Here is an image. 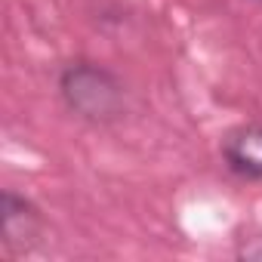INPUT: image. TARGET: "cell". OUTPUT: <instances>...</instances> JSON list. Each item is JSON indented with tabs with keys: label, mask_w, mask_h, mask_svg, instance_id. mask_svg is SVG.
Masks as SVG:
<instances>
[{
	"label": "cell",
	"mask_w": 262,
	"mask_h": 262,
	"mask_svg": "<svg viewBox=\"0 0 262 262\" xmlns=\"http://www.w3.org/2000/svg\"><path fill=\"white\" fill-rule=\"evenodd\" d=\"M244 256L247 259H262V237H256V244L244 247Z\"/></svg>",
	"instance_id": "277c9868"
},
{
	"label": "cell",
	"mask_w": 262,
	"mask_h": 262,
	"mask_svg": "<svg viewBox=\"0 0 262 262\" xmlns=\"http://www.w3.org/2000/svg\"><path fill=\"white\" fill-rule=\"evenodd\" d=\"M62 96L65 102L71 105V111L90 117V120H108L120 111V83L90 65V62H80V65H71L65 74H62Z\"/></svg>",
	"instance_id": "6da1fadb"
},
{
	"label": "cell",
	"mask_w": 262,
	"mask_h": 262,
	"mask_svg": "<svg viewBox=\"0 0 262 262\" xmlns=\"http://www.w3.org/2000/svg\"><path fill=\"white\" fill-rule=\"evenodd\" d=\"M0 222H4V237H7L10 244H19V241L34 237L37 228H40L37 210H34L25 198H19V194H13V191H4V210H0Z\"/></svg>",
	"instance_id": "3957f363"
},
{
	"label": "cell",
	"mask_w": 262,
	"mask_h": 262,
	"mask_svg": "<svg viewBox=\"0 0 262 262\" xmlns=\"http://www.w3.org/2000/svg\"><path fill=\"white\" fill-rule=\"evenodd\" d=\"M225 167L241 179H262V126H241L222 142Z\"/></svg>",
	"instance_id": "7a4b0ae2"
}]
</instances>
